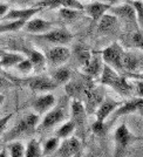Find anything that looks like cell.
I'll list each match as a JSON object with an SVG mask.
<instances>
[{"mask_svg":"<svg viewBox=\"0 0 143 157\" xmlns=\"http://www.w3.org/2000/svg\"><path fill=\"white\" fill-rule=\"evenodd\" d=\"M100 81L102 85L111 87L122 96H128L134 90V87L127 80V78L120 75V73L106 63H103L102 72L100 74Z\"/></svg>","mask_w":143,"mask_h":157,"instance_id":"obj_1","label":"cell"},{"mask_svg":"<svg viewBox=\"0 0 143 157\" xmlns=\"http://www.w3.org/2000/svg\"><path fill=\"white\" fill-rule=\"evenodd\" d=\"M123 48L120 46V44L114 42L106 47L102 51V60L106 65L110 66L116 72H123L122 69V58H123Z\"/></svg>","mask_w":143,"mask_h":157,"instance_id":"obj_2","label":"cell"},{"mask_svg":"<svg viewBox=\"0 0 143 157\" xmlns=\"http://www.w3.org/2000/svg\"><path fill=\"white\" fill-rule=\"evenodd\" d=\"M37 39L44 40L46 42H49L53 45H66L71 42L73 35L67 29L56 28V29H51L48 32L37 35Z\"/></svg>","mask_w":143,"mask_h":157,"instance_id":"obj_3","label":"cell"},{"mask_svg":"<svg viewBox=\"0 0 143 157\" xmlns=\"http://www.w3.org/2000/svg\"><path fill=\"white\" fill-rule=\"evenodd\" d=\"M122 69L128 73H140L143 71L142 54L124 51L122 58Z\"/></svg>","mask_w":143,"mask_h":157,"instance_id":"obj_4","label":"cell"},{"mask_svg":"<svg viewBox=\"0 0 143 157\" xmlns=\"http://www.w3.org/2000/svg\"><path fill=\"white\" fill-rule=\"evenodd\" d=\"M58 156H80L81 155V142L76 137H67L62 143H60L55 150Z\"/></svg>","mask_w":143,"mask_h":157,"instance_id":"obj_5","label":"cell"},{"mask_svg":"<svg viewBox=\"0 0 143 157\" xmlns=\"http://www.w3.org/2000/svg\"><path fill=\"white\" fill-rule=\"evenodd\" d=\"M66 118V110L64 105H58L54 109L49 110L46 114L45 118L42 120V122L40 123L39 130H46L49 129L54 125L59 124L60 122H62Z\"/></svg>","mask_w":143,"mask_h":157,"instance_id":"obj_6","label":"cell"},{"mask_svg":"<svg viewBox=\"0 0 143 157\" xmlns=\"http://www.w3.org/2000/svg\"><path fill=\"white\" fill-rule=\"evenodd\" d=\"M71 58V51L64 45H56L51 48L46 54V61H48L52 66L64 65Z\"/></svg>","mask_w":143,"mask_h":157,"instance_id":"obj_7","label":"cell"},{"mask_svg":"<svg viewBox=\"0 0 143 157\" xmlns=\"http://www.w3.org/2000/svg\"><path fill=\"white\" fill-rule=\"evenodd\" d=\"M142 108H143V98L138 96V98H131V100L124 102V103H121L115 110L111 113V116H113V120H116L120 116L129 115V114H133L135 111L141 110Z\"/></svg>","mask_w":143,"mask_h":157,"instance_id":"obj_8","label":"cell"},{"mask_svg":"<svg viewBox=\"0 0 143 157\" xmlns=\"http://www.w3.org/2000/svg\"><path fill=\"white\" fill-rule=\"evenodd\" d=\"M109 11L114 15H116L117 19H122L129 24L137 26L136 13H135V10L130 2H126V4L120 5V6H111Z\"/></svg>","mask_w":143,"mask_h":157,"instance_id":"obj_9","label":"cell"},{"mask_svg":"<svg viewBox=\"0 0 143 157\" xmlns=\"http://www.w3.org/2000/svg\"><path fill=\"white\" fill-rule=\"evenodd\" d=\"M27 86L34 90V92L45 93L51 92L53 89H55L58 85L53 81V78H49L47 76H35L27 80Z\"/></svg>","mask_w":143,"mask_h":157,"instance_id":"obj_10","label":"cell"},{"mask_svg":"<svg viewBox=\"0 0 143 157\" xmlns=\"http://www.w3.org/2000/svg\"><path fill=\"white\" fill-rule=\"evenodd\" d=\"M53 27V24L47 21V20L40 19V18H31L25 22L24 25V29L27 33H31V34H35V35H39L42 33H46L48 31H51Z\"/></svg>","mask_w":143,"mask_h":157,"instance_id":"obj_11","label":"cell"},{"mask_svg":"<svg viewBox=\"0 0 143 157\" xmlns=\"http://www.w3.org/2000/svg\"><path fill=\"white\" fill-rule=\"evenodd\" d=\"M114 138H115V143H116V149L117 151L124 150L129 144H131V142L134 141V135L130 132V130L128 129V127L126 124H121L114 134Z\"/></svg>","mask_w":143,"mask_h":157,"instance_id":"obj_12","label":"cell"},{"mask_svg":"<svg viewBox=\"0 0 143 157\" xmlns=\"http://www.w3.org/2000/svg\"><path fill=\"white\" fill-rule=\"evenodd\" d=\"M41 10L42 7L39 6L33 8H22V10H8L0 20H28L33 18Z\"/></svg>","mask_w":143,"mask_h":157,"instance_id":"obj_13","label":"cell"},{"mask_svg":"<svg viewBox=\"0 0 143 157\" xmlns=\"http://www.w3.org/2000/svg\"><path fill=\"white\" fill-rule=\"evenodd\" d=\"M113 5L107 4V2H91L88 4L87 6H83V11L91 17L94 21H99V19L106 14Z\"/></svg>","mask_w":143,"mask_h":157,"instance_id":"obj_14","label":"cell"},{"mask_svg":"<svg viewBox=\"0 0 143 157\" xmlns=\"http://www.w3.org/2000/svg\"><path fill=\"white\" fill-rule=\"evenodd\" d=\"M35 128H33L27 123L26 118L24 117L17 125H14L11 130L8 131L5 136V141H13L19 136H24L26 134H31L34 131Z\"/></svg>","mask_w":143,"mask_h":157,"instance_id":"obj_15","label":"cell"},{"mask_svg":"<svg viewBox=\"0 0 143 157\" xmlns=\"http://www.w3.org/2000/svg\"><path fill=\"white\" fill-rule=\"evenodd\" d=\"M118 25V19L114 14H103L99 19V32L108 34V33L114 32Z\"/></svg>","mask_w":143,"mask_h":157,"instance_id":"obj_16","label":"cell"},{"mask_svg":"<svg viewBox=\"0 0 143 157\" xmlns=\"http://www.w3.org/2000/svg\"><path fill=\"white\" fill-rule=\"evenodd\" d=\"M55 103V98L52 94H45L41 95L33 102V109L37 114H44L48 111Z\"/></svg>","mask_w":143,"mask_h":157,"instance_id":"obj_17","label":"cell"},{"mask_svg":"<svg viewBox=\"0 0 143 157\" xmlns=\"http://www.w3.org/2000/svg\"><path fill=\"white\" fill-rule=\"evenodd\" d=\"M120 105H121V102H117V101H114V100H106V101H103L102 103H100L98 110H96V120L106 121L108 118V116Z\"/></svg>","mask_w":143,"mask_h":157,"instance_id":"obj_18","label":"cell"},{"mask_svg":"<svg viewBox=\"0 0 143 157\" xmlns=\"http://www.w3.org/2000/svg\"><path fill=\"white\" fill-rule=\"evenodd\" d=\"M103 60H102V56H99V55H91L89 62L86 66H83V71L87 75L89 76H99L101 72H102V68H103Z\"/></svg>","mask_w":143,"mask_h":157,"instance_id":"obj_19","label":"cell"},{"mask_svg":"<svg viewBox=\"0 0 143 157\" xmlns=\"http://www.w3.org/2000/svg\"><path fill=\"white\" fill-rule=\"evenodd\" d=\"M72 116H73V122L75 123V127L79 125V127H81V125L85 124V121H86V110H85V107L82 105V102L81 101H79V100H74L73 102H72Z\"/></svg>","mask_w":143,"mask_h":157,"instance_id":"obj_20","label":"cell"},{"mask_svg":"<svg viewBox=\"0 0 143 157\" xmlns=\"http://www.w3.org/2000/svg\"><path fill=\"white\" fill-rule=\"evenodd\" d=\"M27 20H0V34L21 29Z\"/></svg>","mask_w":143,"mask_h":157,"instance_id":"obj_21","label":"cell"},{"mask_svg":"<svg viewBox=\"0 0 143 157\" xmlns=\"http://www.w3.org/2000/svg\"><path fill=\"white\" fill-rule=\"evenodd\" d=\"M24 55L18 54V53H5L0 58V65L1 67H13L19 63L21 60H24Z\"/></svg>","mask_w":143,"mask_h":157,"instance_id":"obj_22","label":"cell"},{"mask_svg":"<svg viewBox=\"0 0 143 157\" xmlns=\"http://www.w3.org/2000/svg\"><path fill=\"white\" fill-rule=\"evenodd\" d=\"M72 73L71 71L67 68V67H60L58 68L55 72L53 73L52 78L53 81L56 83V85H64V83H67L71 78Z\"/></svg>","mask_w":143,"mask_h":157,"instance_id":"obj_23","label":"cell"},{"mask_svg":"<svg viewBox=\"0 0 143 157\" xmlns=\"http://www.w3.org/2000/svg\"><path fill=\"white\" fill-rule=\"evenodd\" d=\"M33 65V69H37V71H42V68L46 65V56L42 55L38 51H32L29 53V58Z\"/></svg>","mask_w":143,"mask_h":157,"instance_id":"obj_24","label":"cell"},{"mask_svg":"<svg viewBox=\"0 0 143 157\" xmlns=\"http://www.w3.org/2000/svg\"><path fill=\"white\" fill-rule=\"evenodd\" d=\"M25 156L27 157H39L42 156V148L37 140H31L25 148Z\"/></svg>","mask_w":143,"mask_h":157,"instance_id":"obj_25","label":"cell"},{"mask_svg":"<svg viewBox=\"0 0 143 157\" xmlns=\"http://www.w3.org/2000/svg\"><path fill=\"white\" fill-rule=\"evenodd\" d=\"M7 152H8V156L22 157L25 156V147H24V144L21 143V142L15 141V142H12V143L8 144Z\"/></svg>","mask_w":143,"mask_h":157,"instance_id":"obj_26","label":"cell"},{"mask_svg":"<svg viewBox=\"0 0 143 157\" xmlns=\"http://www.w3.org/2000/svg\"><path fill=\"white\" fill-rule=\"evenodd\" d=\"M75 128L76 127H75V123L73 121H67L56 130V136L59 138H64L65 140V138L71 136L73 134V131L75 130Z\"/></svg>","mask_w":143,"mask_h":157,"instance_id":"obj_27","label":"cell"},{"mask_svg":"<svg viewBox=\"0 0 143 157\" xmlns=\"http://www.w3.org/2000/svg\"><path fill=\"white\" fill-rule=\"evenodd\" d=\"M59 145H60V138L58 136L47 140L46 143L44 144V148H42V155H49L52 152H55Z\"/></svg>","mask_w":143,"mask_h":157,"instance_id":"obj_28","label":"cell"},{"mask_svg":"<svg viewBox=\"0 0 143 157\" xmlns=\"http://www.w3.org/2000/svg\"><path fill=\"white\" fill-rule=\"evenodd\" d=\"M129 2L133 5L134 10H135L137 26H140L143 29V1H141V0H129Z\"/></svg>","mask_w":143,"mask_h":157,"instance_id":"obj_29","label":"cell"},{"mask_svg":"<svg viewBox=\"0 0 143 157\" xmlns=\"http://www.w3.org/2000/svg\"><path fill=\"white\" fill-rule=\"evenodd\" d=\"M80 12H82V11H78V10H74V8H68V7H62L59 11L61 18H64L66 20H73L75 18H78Z\"/></svg>","mask_w":143,"mask_h":157,"instance_id":"obj_30","label":"cell"},{"mask_svg":"<svg viewBox=\"0 0 143 157\" xmlns=\"http://www.w3.org/2000/svg\"><path fill=\"white\" fill-rule=\"evenodd\" d=\"M130 41L133 44V46L135 48H138L143 51V32L142 31H136L131 34V38H130Z\"/></svg>","mask_w":143,"mask_h":157,"instance_id":"obj_31","label":"cell"},{"mask_svg":"<svg viewBox=\"0 0 143 157\" xmlns=\"http://www.w3.org/2000/svg\"><path fill=\"white\" fill-rule=\"evenodd\" d=\"M15 67H17V69H18L19 72L24 73V74H28V73H31L33 71V65L29 59L21 60Z\"/></svg>","mask_w":143,"mask_h":157,"instance_id":"obj_32","label":"cell"},{"mask_svg":"<svg viewBox=\"0 0 143 157\" xmlns=\"http://www.w3.org/2000/svg\"><path fill=\"white\" fill-rule=\"evenodd\" d=\"M60 6L74 8V10H78V11H83V5L80 4V1H78V0H61Z\"/></svg>","mask_w":143,"mask_h":157,"instance_id":"obj_33","label":"cell"},{"mask_svg":"<svg viewBox=\"0 0 143 157\" xmlns=\"http://www.w3.org/2000/svg\"><path fill=\"white\" fill-rule=\"evenodd\" d=\"M91 130L95 135H103L106 131V125H104V121H99L96 120L93 125H91Z\"/></svg>","mask_w":143,"mask_h":157,"instance_id":"obj_34","label":"cell"},{"mask_svg":"<svg viewBox=\"0 0 143 157\" xmlns=\"http://www.w3.org/2000/svg\"><path fill=\"white\" fill-rule=\"evenodd\" d=\"M60 2L61 0H42L38 2V6L39 7H58L60 6Z\"/></svg>","mask_w":143,"mask_h":157,"instance_id":"obj_35","label":"cell"},{"mask_svg":"<svg viewBox=\"0 0 143 157\" xmlns=\"http://www.w3.org/2000/svg\"><path fill=\"white\" fill-rule=\"evenodd\" d=\"M12 116H13V114H8V115H6V116H4V117L0 118V134L5 130L7 123L10 122V120L12 118Z\"/></svg>","mask_w":143,"mask_h":157,"instance_id":"obj_36","label":"cell"},{"mask_svg":"<svg viewBox=\"0 0 143 157\" xmlns=\"http://www.w3.org/2000/svg\"><path fill=\"white\" fill-rule=\"evenodd\" d=\"M135 92H136L137 96L143 98V80H138L135 82V87H134Z\"/></svg>","mask_w":143,"mask_h":157,"instance_id":"obj_37","label":"cell"},{"mask_svg":"<svg viewBox=\"0 0 143 157\" xmlns=\"http://www.w3.org/2000/svg\"><path fill=\"white\" fill-rule=\"evenodd\" d=\"M11 86H12V82L10 80H7L0 75V89H6V88H10Z\"/></svg>","mask_w":143,"mask_h":157,"instance_id":"obj_38","label":"cell"},{"mask_svg":"<svg viewBox=\"0 0 143 157\" xmlns=\"http://www.w3.org/2000/svg\"><path fill=\"white\" fill-rule=\"evenodd\" d=\"M10 10V6L7 4H1L0 2V19L6 14V12Z\"/></svg>","mask_w":143,"mask_h":157,"instance_id":"obj_39","label":"cell"},{"mask_svg":"<svg viewBox=\"0 0 143 157\" xmlns=\"http://www.w3.org/2000/svg\"><path fill=\"white\" fill-rule=\"evenodd\" d=\"M118 0H103V2H107V4H110V5H114L115 2H117Z\"/></svg>","mask_w":143,"mask_h":157,"instance_id":"obj_40","label":"cell"},{"mask_svg":"<svg viewBox=\"0 0 143 157\" xmlns=\"http://www.w3.org/2000/svg\"><path fill=\"white\" fill-rule=\"evenodd\" d=\"M4 100H5V98H4V95H2V94H0V105H2V102H4Z\"/></svg>","mask_w":143,"mask_h":157,"instance_id":"obj_41","label":"cell"},{"mask_svg":"<svg viewBox=\"0 0 143 157\" xmlns=\"http://www.w3.org/2000/svg\"><path fill=\"white\" fill-rule=\"evenodd\" d=\"M4 54H5V52H4V51H1V49H0V58H1V56H2V55H4Z\"/></svg>","mask_w":143,"mask_h":157,"instance_id":"obj_42","label":"cell"},{"mask_svg":"<svg viewBox=\"0 0 143 157\" xmlns=\"http://www.w3.org/2000/svg\"><path fill=\"white\" fill-rule=\"evenodd\" d=\"M138 111L141 113V115H142V116H143V108H142V109H141V110H138Z\"/></svg>","mask_w":143,"mask_h":157,"instance_id":"obj_43","label":"cell"},{"mask_svg":"<svg viewBox=\"0 0 143 157\" xmlns=\"http://www.w3.org/2000/svg\"><path fill=\"white\" fill-rule=\"evenodd\" d=\"M0 72H1V65H0Z\"/></svg>","mask_w":143,"mask_h":157,"instance_id":"obj_44","label":"cell"},{"mask_svg":"<svg viewBox=\"0 0 143 157\" xmlns=\"http://www.w3.org/2000/svg\"><path fill=\"white\" fill-rule=\"evenodd\" d=\"M141 1H143V0H141Z\"/></svg>","mask_w":143,"mask_h":157,"instance_id":"obj_45","label":"cell"}]
</instances>
